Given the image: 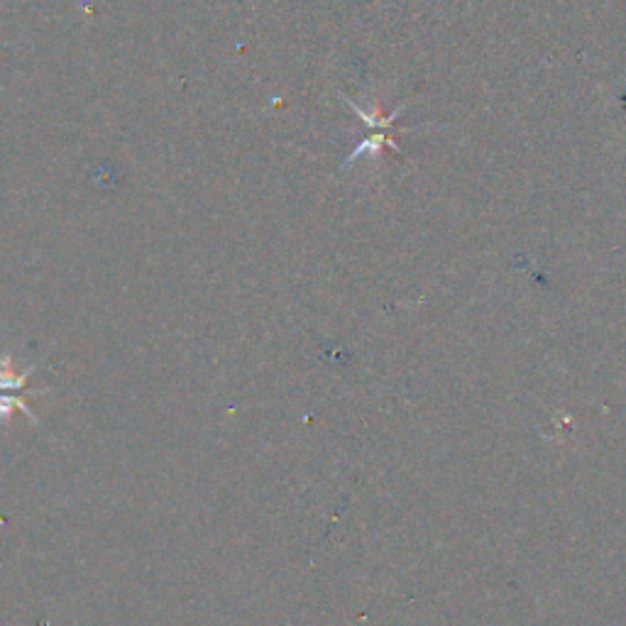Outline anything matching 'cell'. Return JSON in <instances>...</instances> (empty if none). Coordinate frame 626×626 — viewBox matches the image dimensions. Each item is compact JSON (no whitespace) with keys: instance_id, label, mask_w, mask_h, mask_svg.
I'll list each match as a JSON object with an SVG mask.
<instances>
[{"instance_id":"6da1fadb","label":"cell","mask_w":626,"mask_h":626,"mask_svg":"<svg viewBox=\"0 0 626 626\" xmlns=\"http://www.w3.org/2000/svg\"><path fill=\"white\" fill-rule=\"evenodd\" d=\"M37 370V365L32 367H18L13 362V358L5 355L3 362H0V392H15V389H23L27 382H30L32 372Z\"/></svg>"},{"instance_id":"7a4b0ae2","label":"cell","mask_w":626,"mask_h":626,"mask_svg":"<svg viewBox=\"0 0 626 626\" xmlns=\"http://www.w3.org/2000/svg\"><path fill=\"white\" fill-rule=\"evenodd\" d=\"M15 411H23L32 424H37V414L30 409V404H27L23 397H8V394H3V397H0V419H8Z\"/></svg>"}]
</instances>
